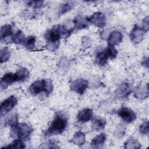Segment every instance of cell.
Here are the masks:
<instances>
[{
  "mask_svg": "<svg viewBox=\"0 0 149 149\" xmlns=\"http://www.w3.org/2000/svg\"><path fill=\"white\" fill-rule=\"evenodd\" d=\"M107 136L104 133H102L99 135H97L95 137L91 142V146L93 148H100L101 147L105 140H106Z\"/></svg>",
  "mask_w": 149,
  "mask_h": 149,
  "instance_id": "17",
  "label": "cell"
},
{
  "mask_svg": "<svg viewBox=\"0 0 149 149\" xmlns=\"http://www.w3.org/2000/svg\"><path fill=\"white\" fill-rule=\"evenodd\" d=\"M88 87V81L83 79H76L72 82L70 84V89L79 94H83Z\"/></svg>",
  "mask_w": 149,
  "mask_h": 149,
  "instance_id": "8",
  "label": "cell"
},
{
  "mask_svg": "<svg viewBox=\"0 0 149 149\" xmlns=\"http://www.w3.org/2000/svg\"><path fill=\"white\" fill-rule=\"evenodd\" d=\"M106 125V120L100 116L94 117L91 121V128L95 131H100L104 129Z\"/></svg>",
  "mask_w": 149,
  "mask_h": 149,
  "instance_id": "15",
  "label": "cell"
},
{
  "mask_svg": "<svg viewBox=\"0 0 149 149\" xmlns=\"http://www.w3.org/2000/svg\"><path fill=\"white\" fill-rule=\"evenodd\" d=\"M85 134L81 132H77L74 135L72 141L76 145L82 146L85 143Z\"/></svg>",
  "mask_w": 149,
  "mask_h": 149,
  "instance_id": "22",
  "label": "cell"
},
{
  "mask_svg": "<svg viewBox=\"0 0 149 149\" xmlns=\"http://www.w3.org/2000/svg\"><path fill=\"white\" fill-rule=\"evenodd\" d=\"M74 5V2H67L62 4L59 10V14L63 15L65 13H66L68 11L70 10L73 8Z\"/></svg>",
  "mask_w": 149,
  "mask_h": 149,
  "instance_id": "27",
  "label": "cell"
},
{
  "mask_svg": "<svg viewBox=\"0 0 149 149\" xmlns=\"http://www.w3.org/2000/svg\"><path fill=\"white\" fill-rule=\"evenodd\" d=\"M67 124V116L62 112H58L56 114L54 119L47 130L45 135L48 136L61 134L65 130Z\"/></svg>",
  "mask_w": 149,
  "mask_h": 149,
  "instance_id": "1",
  "label": "cell"
},
{
  "mask_svg": "<svg viewBox=\"0 0 149 149\" xmlns=\"http://www.w3.org/2000/svg\"><path fill=\"white\" fill-rule=\"evenodd\" d=\"M146 32V31L143 27L136 24L131 31L129 36L132 42L134 44L140 42L143 40Z\"/></svg>",
  "mask_w": 149,
  "mask_h": 149,
  "instance_id": "7",
  "label": "cell"
},
{
  "mask_svg": "<svg viewBox=\"0 0 149 149\" xmlns=\"http://www.w3.org/2000/svg\"><path fill=\"white\" fill-rule=\"evenodd\" d=\"M25 147H26V146L24 144V143L23 142V140L18 138L17 139H16L13 141H12L8 146L2 147V148L22 149V148H24Z\"/></svg>",
  "mask_w": 149,
  "mask_h": 149,
  "instance_id": "20",
  "label": "cell"
},
{
  "mask_svg": "<svg viewBox=\"0 0 149 149\" xmlns=\"http://www.w3.org/2000/svg\"><path fill=\"white\" fill-rule=\"evenodd\" d=\"M10 127L11 136H17L19 139L23 140H28L33 132L32 127L25 123H17Z\"/></svg>",
  "mask_w": 149,
  "mask_h": 149,
  "instance_id": "3",
  "label": "cell"
},
{
  "mask_svg": "<svg viewBox=\"0 0 149 149\" xmlns=\"http://www.w3.org/2000/svg\"><path fill=\"white\" fill-rule=\"evenodd\" d=\"M44 1H31L28 2L27 4L34 8H39L43 6Z\"/></svg>",
  "mask_w": 149,
  "mask_h": 149,
  "instance_id": "31",
  "label": "cell"
},
{
  "mask_svg": "<svg viewBox=\"0 0 149 149\" xmlns=\"http://www.w3.org/2000/svg\"><path fill=\"white\" fill-rule=\"evenodd\" d=\"M49 145H50L49 148H57L58 147L57 146V141L54 140H51L49 141Z\"/></svg>",
  "mask_w": 149,
  "mask_h": 149,
  "instance_id": "35",
  "label": "cell"
},
{
  "mask_svg": "<svg viewBox=\"0 0 149 149\" xmlns=\"http://www.w3.org/2000/svg\"><path fill=\"white\" fill-rule=\"evenodd\" d=\"M26 38L24 34L20 30H18L14 35L12 36L11 38V41L17 44H23Z\"/></svg>",
  "mask_w": 149,
  "mask_h": 149,
  "instance_id": "19",
  "label": "cell"
},
{
  "mask_svg": "<svg viewBox=\"0 0 149 149\" xmlns=\"http://www.w3.org/2000/svg\"><path fill=\"white\" fill-rule=\"evenodd\" d=\"M134 96L139 99L143 100L148 97V84H140L134 90Z\"/></svg>",
  "mask_w": 149,
  "mask_h": 149,
  "instance_id": "12",
  "label": "cell"
},
{
  "mask_svg": "<svg viewBox=\"0 0 149 149\" xmlns=\"http://www.w3.org/2000/svg\"><path fill=\"white\" fill-rule=\"evenodd\" d=\"M139 131L143 134H148V121L145 120L139 127Z\"/></svg>",
  "mask_w": 149,
  "mask_h": 149,
  "instance_id": "30",
  "label": "cell"
},
{
  "mask_svg": "<svg viewBox=\"0 0 149 149\" xmlns=\"http://www.w3.org/2000/svg\"><path fill=\"white\" fill-rule=\"evenodd\" d=\"M140 143L135 139H129L125 143V148L127 149L140 148Z\"/></svg>",
  "mask_w": 149,
  "mask_h": 149,
  "instance_id": "26",
  "label": "cell"
},
{
  "mask_svg": "<svg viewBox=\"0 0 149 149\" xmlns=\"http://www.w3.org/2000/svg\"><path fill=\"white\" fill-rule=\"evenodd\" d=\"M109 59L105 52L103 51L97 54L95 58L96 63L100 66H104L107 64V61Z\"/></svg>",
  "mask_w": 149,
  "mask_h": 149,
  "instance_id": "21",
  "label": "cell"
},
{
  "mask_svg": "<svg viewBox=\"0 0 149 149\" xmlns=\"http://www.w3.org/2000/svg\"><path fill=\"white\" fill-rule=\"evenodd\" d=\"M93 117V110L90 108H84L80 111L77 115V120L79 122L85 123L90 120Z\"/></svg>",
  "mask_w": 149,
  "mask_h": 149,
  "instance_id": "13",
  "label": "cell"
},
{
  "mask_svg": "<svg viewBox=\"0 0 149 149\" xmlns=\"http://www.w3.org/2000/svg\"><path fill=\"white\" fill-rule=\"evenodd\" d=\"M36 40V37L32 36H29L26 38L23 45L29 49H33L35 46Z\"/></svg>",
  "mask_w": 149,
  "mask_h": 149,
  "instance_id": "29",
  "label": "cell"
},
{
  "mask_svg": "<svg viewBox=\"0 0 149 149\" xmlns=\"http://www.w3.org/2000/svg\"><path fill=\"white\" fill-rule=\"evenodd\" d=\"M90 23H93L96 27L104 28L106 25V17L101 12H95L88 17Z\"/></svg>",
  "mask_w": 149,
  "mask_h": 149,
  "instance_id": "9",
  "label": "cell"
},
{
  "mask_svg": "<svg viewBox=\"0 0 149 149\" xmlns=\"http://www.w3.org/2000/svg\"><path fill=\"white\" fill-rule=\"evenodd\" d=\"M45 38L47 43H58L59 42L61 38L60 34L58 30V26H56L46 31Z\"/></svg>",
  "mask_w": 149,
  "mask_h": 149,
  "instance_id": "10",
  "label": "cell"
},
{
  "mask_svg": "<svg viewBox=\"0 0 149 149\" xmlns=\"http://www.w3.org/2000/svg\"><path fill=\"white\" fill-rule=\"evenodd\" d=\"M91 45V42L90 39L86 36L83 37L81 39V46L84 48H87L90 47Z\"/></svg>",
  "mask_w": 149,
  "mask_h": 149,
  "instance_id": "32",
  "label": "cell"
},
{
  "mask_svg": "<svg viewBox=\"0 0 149 149\" xmlns=\"http://www.w3.org/2000/svg\"><path fill=\"white\" fill-rule=\"evenodd\" d=\"M12 27L10 24H5L1 29V38L4 40L5 41L9 37L12 38Z\"/></svg>",
  "mask_w": 149,
  "mask_h": 149,
  "instance_id": "18",
  "label": "cell"
},
{
  "mask_svg": "<svg viewBox=\"0 0 149 149\" xmlns=\"http://www.w3.org/2000/svg\"><path fill=\"white\" fill-rule=\"evenodd\" d=\"M16 81H18V78L16 73H6L1 79L0 83L1 88H2V90L5 89L8 86Z\"/></svg>",
  "mask_w": 149,
  "mask_h": 149,
  "instance_id": "11",
  "label": "cell"
},
{
  "mask_svg": "<svg viewBox=\"0 0 149 149\" xmlns=\"http://www.w3.org/2000/svg\"><path fill=\"white\" fill-rule=\"evenodd\" d=\"M18 116L16 113H12L8 116L5 119V125H8L10 127L18 123Z\"/></svg>",
  "mask_w": 149,
  "mask_h": 149,
  "instance_id": "23",
  "label": "cell"
},
{
  "mask_svg": "<svg viewBox=\"0 0 149 149\" xmlns=\"http://www.w3.org/2000/svg\"><path fill=\"white\" fill-rule=\"evenodd\" d=\"M17 100L14 95L10 96L1 104V115H3L10 112L17 104Z\"/></svg>",
  "mask_w": 149,
  "mask_h": 149,
  "instance_id": "5",
  "label": "cell"
},
{
  "mask_svg": "<svg viewBox=\"0 0 149 149\" xmlns=\"http://www.w3.org/2000/svg\"><path fill=\"white\" fill-rule=\"evenodd\" d=\"M132 93V87L129 83L127 82L122 83L116 88L115 91L116 97L120 100H125L129 97Z\"/></svg>",
  "mask_w": 149,
  "mask_h": 149,
  "instance_id": "6",
  "label": "cell"
},
{
  "mask_svg": "<svg viewBox=\"0 0 149 149\" xmlns=\"http://www.w3.org/2000/svg\"><path fill=\"white\" fill-rule=\"evenodd\" d=\"M118 116L127 123L133 122L136 119V115L130 108L126 107H121L117 112Z\"/></svg>",
  "mask_w": 149,
  "mask_h": 149,
  "instance_id": "4",
  "label": "cell"
},
{
  "mask_svg": "<svg viewBox=\"0 0 149 149\" xmlns=\"http://www.w3.org/2000/svg\"><path fill=\"white\" fill-rule=\"evenodd\" d=\"M125 127L123 125H120L115 130V134L117 137H121L122 136H123L125 133Z\"/></svg>",
  "mask_w": 149,
  "mask_h": 149,
  "instance_id": "33",
  "label": "cell"
},
{
  "mask_svg": "<svg viewBox=\"0 0 149 149\" xmlns=\"http://www.w3.org/2000/svg\"><path fill=\"white\" fill-rule=\"evenodd\" d=\"M122 40V34L118 31H113L108 36V45L114 46L119 44Z\"/></svg>",
  "mask_w": 149,
  "mask_h": 149,
  "instance_id": "16",
  "label": "cell"
},
{
  "mask_svg": "<svg viewBox=\"0 0 149 149\" xmlns=\"http://www.w3.org/2000/svg\"><path fill=\"white\" fill-rule=\"evenodd\" d=\"M143 28L147 32L149 29V24H148V16H147L144 18L143 22Z\"/></svg>",
  "mask_w": 149,
  "mask_h": 149,
  "instance_id": "34",
  "label": "cell"
},
{
  "mask_svg": "<svg viewBox=\"0 0 149 149\" xmlns=\"http://www.w3.org/2000/svg\"><path fill=\"white\" fill-rule=\"evenodd\" d=\"M104 51L105 52V54H107L108 57L111 59L115 58L117 55V54H118L117 50L115 48V47L113 46L108 45L104 50Z\"/></svg>",
  "mask_w": 149,
  "mask_h": 149,
  "instance_id": "25",
  "label": "cell"
},
{
  "mask_svg": "<svg viewBox=\"0 0 149 149\" xmlns=\"http://www.w3.org/2000/svg\"><path fill=\"white\" fill-rule=\"evenodd\" d=\"M17 78H18V81H24L26 79L29 77V70L26 68H21L19 70H18L16 72Z\"/></svg>",
  "mask_w": 149,
  "mask_h": 149,
  "instance_id": "24",
  "label": "cell"
},
{
  "mask_svg": "<svg viewBox=\"0 0 149 149\" xmlns=\"http://www.w3.org/2000/svg\"><path fill=\"white\" fill-rule=\"evenodd\" d=\"M53 90L52 81L49 79L38 80L33 83L29 87V90L30 93L34 95H36L45 92L46 94L51 93Z\"/></svg>",
  "mask_w": 149,
  "mask_h": 149,
  "instance_id": "2",
  "label": "cell"
},
{
  "mask_svg": "<svg viewBox=\"0 0 149 149\" xmlns=\"http://www.w3.org/2000/svg\"><path fill=\"white\" fill-rule=\"evenodd\" d=\"M10 50L5 47L2 48L0 51V61L1 63L6 62L10 58Z\"/></svg>",
  "mask_w": 149,
  "mask_h": 149,
  "instance_id": "28",
  "label": "cell"
},
{
  "mask_svg": "<svg viewBox=\"0 0 149 149\" xmlns=\"http://www.w3.org/2000/svg\"><path fill=\"white\" fill-rule=\"evenodd\" d=\"M73 23L74 29L81 30L88 27L90 22L88 18H85L81 16H77L74 18Z\"/></svg>",
  "mask_w": 149,
  "mask_h": 149,
  "instance_id": "14",
  "label": "cell"
}]
</instances>
